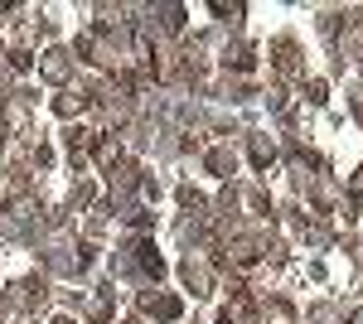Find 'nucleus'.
I'll return each instance as SVG.
<instances>
[{"label":"nucleus","mask_w":363,"mask_h":324,"mask_svg":"<svg viewBox=\"0 0 363 324\" xmlns=\"http://www.w3.org/2000/svg\"><path fill=\"white\" fill-rule=\"evenodd\" d=\"M247 208L257 218H272V194L267 189H247Z\"/></svg>","instance_id":"nucleus-17"},{"label":"nucleus","mask_w":363,"mask_h":324,"mask_svg":"<svg viewBox=\"0 0 363 324\" xmlns=\"http://www.w3.org/2000/svg\"><path fill=\"white\" fill-rule=\"evenodd\" d=\"M218 324H233V320H228V315H223V320H218Z\"/></svg>","instance_id":"nucleus-23"},{"label":"nucleus","mask_w":363,"mask_h":324,"mask_svg":"<svg viewBox=\"0 0 363 324\" xmlns=\"http://www.w3.org/2000/svg\"><path fill=\"white\" fill-rule=\"evenodd\" d=\"M145 315H155V320H165V324H174L179 315H184V300L179 296H160V291H140V300H136Z\"/></svg>","instance_id":"nucleus-4"},{"label":"nucleus","mask_w":363,"mask_h":324,"mask_svg":"<svg viewBox=\"0 0 363 324\" xmlns=\"http://www.w3.org/2000/svg\"><path fill=\"white\" fill-rule=\"evenodd\" d=\"M112 296H116V286H102L97 296L87 300V320L92 324H112Z\"/></svg>","instance_id":"nucleus-8"},{"label":"nucleus","mask_w":363,"mask_h":324,"mask_svg":"<svg viewBox=\"0 0 363 324\" xmlns=\"http://www.w3.org/2000/svg\"><path fill=\"white\" fill-rule=\"evenodd\" d=\"M107 174V189H112V199H131V194L140 189V164L136 160H116L112 169H102Z\"/></svg>","instance_id":"nucleus-3"},{"label":"nucleus","mask_w":363,"mask_h":324,"mask_svg":"<svg viewBox=\"0 0 363 324\" xmlns=\"http://www.w3.org/2000/svg\"><path fill=\"white\" fill-rule=\"evenodd\" d=\"M73 63H78V58L54 44V49H44V54H39V78L54 82V87H68V78H73Z\"/></svg>","instance_id":"nucleus-1"},{"label":"nucleus","mask_w":363,"mask_h":324,"mask_svg":"<svg viewBox=\"0 0 363 324\" xmlns=\"http://www.w3.org/2000/svg\"><path fill=\"white\" fill-rule=\"evenodd\" d=\"M223 63H228V68H238V73H247L252 63H257V58H252V44H242V39H238V44H228Z\"/></svg>","instance_id":"nucleus-11"},{"label":"nucleus","mask_w":363,"mask_h":324,"mask_svg":"<svg viewBox=\"0 0 363 324\" xmlns=\"http://www.w3.org/2000/svg\"><path fill=\"white\" fill-rule=\"evenodd\" d=\"M87 203H92V184L78 179V189H73V208H87Z\"/></svg>","instance_id":"nucleus-20"},{"label":"nucleus","mask_w":363,"mask_h":324,"mask_svg":"<svg viewBox=\"0 0 363 324\" xmlns=\"http://www.w3.org/2000/svg\"><path fill=\"white\" fill-rule=\"evenodd\" d=\"M54 160H58V150L49 140H34L29 145V169H54Z\"/></svg>","instance_id":"nucleus-13"},{"label":"nucleus","mask_w":363,"mask_h":324,"mask_svg":"<svg viewBox=\"0 0 363 324\" xmlns=\"http://www.w3.org/2000/svg\"><path fill=\"white\" fill-rule=\"evenodd\" d=\"M179 208H184V213H199V208H208V199H203L194 184H179Z\"/></svg>","instance_id":"nucleus-15"},{"label":"nucleus","mask_w":363,"mask_h":324,"mask_svg":"<svg viewBox=\"0 0 363 324\" xmlns=\"http://www.w3.org/2000/svg\"><path fill=\"white\" fill-rule=\"evenodd\" d=\"M179 281H184L194 296H213V267H208V257H194V252H189V257L179 262Z\"/></svg>","instance_id":"nucleus-2"},{"label":"nucleus","mask_w":363,"mask_h":324,"mask_svg":"<svg viewBox=\"0 0 363 324\" xmlns=\"http://www.w3.org/2000/svg\"><path fill=\"white\" fill-rule=\"evenodd\" d=\"M29 68H39V58L29 54L25 44H15V49L5 54V73H29Z\"/></svg>","instance_id":"nucleus-12"},{"label":"nucleus","mask_w":363,"mask_h":324,"mask_svg":"<svg viewBox=\"0 0 363 324\" xmlns=\"http://www.w3.org/2000/svg\"><path fill=\"white\" fill-rule=\"evenodd\" d=\"M354 116H359V121H363V87H359V92H354Z\"/></svg>","instance_id":"nucleus-21"},{"label":"nucleus","mask_w":363,"mask_h":324,"mask_svg":"<svg viewBox=\"0 0 363 324\" xmlns=\"http://www.w3.org/2000/svg\"><path fill=\"white\" fill-rule=\"evenodd\" d=\"M126 223H131L136 233H145V228H155V213H150V208H131V213H126Z\"/></svg>","instance_id":"nucleus-18"},{"label":"nucleus","mask_w":363,"mask_h":324,"mask_svg":"<svg viewBox=\"0 0 363 324\" xmlns=\"http://www.w3.org/2000/svg\"><path fill=\"white\" fill-rule=\"evenodd\" d=\"M121 324H140V320H121Z\"/></svg>","instance_id":"nucleus-24"},{"label":"nucleus","mask_w":363,"mask_h":324,"mask_svg":"<svg viewBox=\"0 0 363 324\" xmlns=\"http://www.w3.org/2000/svg\"><path fill=\"white\" fill-rule=\"evenodd\" d=\"M92 107V92L87 87H63V92H54V116H63V121H73V116H83V111Z\"/></svg>","instance_id":"nucleus-6"},{"label":"nucleus","mask_w":363,"mask_h":324,"mask_svg":"<svg viewBox=\"0 0 363 324\" xmlns=\"http://www.w3.org/2000/svg\"><path fill=\"white\" fill-rule=\"evenodd\" d=\"M49 324H78V320H73V315H54Z\"/></svg>","instance_id":"nucleus-22"},{"label":"nucleus","mask_w":363,"mask_h":324,"mask_svg":"<svg viewBox=\"0 0 363 324\" xmlns=\"http://www.w3.org/2000/svg\"><path fill=\"white\" fill-rule=\"evenodd\" d=\"M247 150H252V164H257V169H272V160H277V140H267V135H252Z\"/></svg>","instance_id":"nucleus-10"},{"label":"nucleus","mask_w":363,"mask_h":324,"mask_svg":"<svg viewBox=\"0 0 363 324\" xmlns=\"http://www.w3.org/2000/svg\"><path fill=\"white\" fill-rule=\"evenodd\" d=\"M203 164H208V174H218V179H228V174L238 169V155H233L228 145H218V150H208V155H203Z\"/></svg>","instance_id":"nucleus-9"},{"label":"nucleus","mask_w":363,"mask_h":324,"mask_svg":"<svg viewBox=\"0 0 363 324\" xmlns=\"http://www.w3.org/2000/svg\"><path fill=\"white\" fill-rule=\"evenodd\" d=\"M310 320H315V324H344L335 305H315V310H310Z\"/></svg>","instance_id":"nucleus-19"},{"label":"nucleus","mask_w":363,"mask_h":324,"mask_svg":"<svg viewBox=\"0 0 363 324\" xmlns=\"http://www.w3.org/2000/svg\"><path fill=\"white\" fill-rule=\"evenodd\" d=\"M306 102L310 107H325V102H330V82L325 78H306Z\"/></svg>","instance_id":"nucleus-14"},{"label":"nucleus","mask_w":363,"mask_h":324,"mask_svg":"<svg viewBox=\"0 0 363 324\" xmlns=\"http://www.w3.org/2000/svg\"><path fill=\"white\" fill-rule=\"evenodd\" d=\"M267 107L277 111V116H291V92H286L281 82H277V87H267Z\"/></svg>","instance_id":"nucleus-16"},{"label":"nucleus","mask_w":363,"mask_h":324,"mask_svg":"<svg viewBox=\"0 0 363 324\" xmlns=\"http://www.w3.org/2000/svg\"><path fill=\"white\" fill-rule=\"evenodd\" d=\"M20 300H25V310H44L49 305V276H25L20 281Z\"/></svg>","instance_id":"nucleus-7"},{"label":"nucleus","mask_w":363,"mask_h":324,"mask_svg":"<svg viewBox=\"0 0 363 324\" xmlns=\"http://www.w3.org/2000/svg\"><path fill=\"white\" fill-rule=\"evenodd\" d=\"M272 63H277L281 78H296V73H301V44H296L291 34H277V39H272Z\"/></svg>","instance_id":"nucleus-5"}]
</instances>
